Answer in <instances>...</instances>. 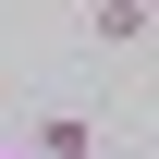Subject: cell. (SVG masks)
<instances>
[{
	"instance_id": "1",
	"label": "cell",
	"mask_w": 159,
	"mask_h": 159,
	"mask_svg": "<svg viewBox=\"0 0 159 159\" xmlns=\"http://www.w3.org/2000/svg\"><path fill=\"white\" fill-rule=\"evenodd\" d=\"M37 159H98V135H86L74 110H49V122H37Z\"/></svg>"
},
{
	"instance_id": "2",
	"label": "cell",
	"mask_w": 159,
	"mask_h": 159,
	"mask_svg": "<svg viewBox=\"0 0 159 159\" xmlns=\"http://www.w3.org/2000/svg\"><path fill=\"white\" fill-rule=\"evenodd\" d=\"M86 25H98V49H135V37H147V12H135V0H98Z\"/></svg>"
},
{
	"instance_id": "3",
	"label": "cell",
	"mask_w": 159,
	"mask_h": 159,
	"mask_svg": "<svg viewBox=\"0 0 159 159\" xmlns=\"http://www.w3.org/2000/svg\"><path fill=\"white\" fill-rule=\"evenodd\" d=\"M135 12H147V25H159V0H135Z\"/></svg>"
},
{
	"instance_id": "4",
	"label": "cell",
	"mask_w": 159,
	"mask_h": 159,
	"mask_svg": "<svg viewBox=\"0 0 159 159\" xmlns=\"http://www.w3.org/2000/svg\"><path fill=\"white\" fill-rule=\"evenodd\" d=\"M0 159H12V147H0Z\"/></svg>"
}]
</instances>
